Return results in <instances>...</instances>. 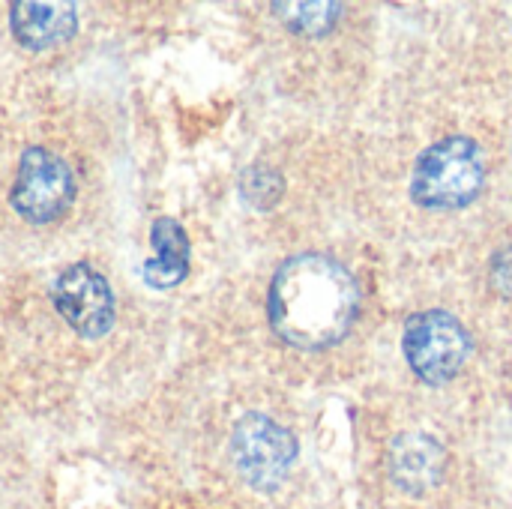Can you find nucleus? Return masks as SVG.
Returning a JSON list of instances; mask_svg holds the SVG:
<instances>
[{"label":"nucleus","instance_id":"6","mask_svg":"<svg viewBox=\"0 0 512 509\" xmlns=\"http://www.w3.org/2000/svg\"><path fill=\"white\" fill-rule=\"evenodd\" d=\"M51 303L81 339H102L117 318L111 285L90 264L66 267L51 285Z\"/></svg>","mask_w":512,"mask_h":509},{"label":"nucleus","instance_id":"4","mask_svg":"<svg viewBox=\"0 0 512 509\" xmlns=\"http://www.w3.org/2000/svg\"><path fill=\"white\" fill-rule=\"evenodd\" d=\"M468 330L447 312H423L405 327V357L420 381L447 384L468 363Z\"/></svg>","mask_w":512,"mask_h":509},{"label":"nucleus","instance_id":"2","mask_svg":"<svg viewBox=\"0 0 512 509\" xmlns=\"http://www.w3.org/2000/svg\"><path fill=\"white\" fill-rule=\"evenodd\" d=\"M486 180L483 150L465 138L453 135L432 144L414 168V198L429 210H459L471 204Z\"/></svg>","mask_w":512,"mask_h":509},{"label":"nucleus","instance_id":"3","mask_svg":"<svg viewBox=\"0 0 512 509\" xmlns=\"http://www.w3.org/2000/svg\"><path fill=\"white\" fill-rule=\"evenodd\" d=\"M75 198L72 168L45 147H30L21 153L9 201L21 219L30 225L57 222Z\"/></svg>","mask_w":512,"mask_h":509},{"label":"nucleus","instance_id":"5","mask_svg":"<svg viewBox=\"0 0 512 509\" xmlns=\"http://www.w3.org/2000/svg\"><path fill=\"white\" fill-rule=\"evenodd\" d=\"M231 456H234L240 477L249 486L276 489L288 477L297 459V441L288 429H282L270 417L249 414L234 426Z\"/></svg>","mask_w":512,"mask_h":509},{"label":"nucleus","instance_id":"7","mask_svg":"<svg viewBox=\"0 0 512 509\" xmlns=\"http://www.w3.org/2000/svg\"><path fill=\"white\" fill-rule=\"evenodd\" d=\"M390 480L408 495H426L441 483L444 450L435 438L423 432L399 435L390 447Z\"/></svg>","mask_w":512,"mask_h":509},{"label":"nucleus","instance_id":"10","mask_svg":"<svg viewBox=\"0 0 512 509\" xmlns=\"http://www.w3.org/2000/svg\"><path fill=\"white\" fill-rule=\"evenodd\" d=\"M276 12L291 30L306 33V36H321L339 21L342 6L339 3H276Z\"/></svg>","mask_w":512,"mask_h":509},{"label":"nucleus","instance_id":"8","mask_svg":"<svg viewBox=\"0 0 512 509\" xmlns=\"http://www.w3.org/2000/svg\"><path fill=\"white\" fill-rule=\"evenodd\" d=\"M9 27L24 48L42 51L75 36L78 9L75 3H12Z\"/></svg>","mask_w":512,"mask_h":509},{"label":"nucleus","instance_id":"11","mask_svg":"<svg viewBox=\"0 0 512 509\" xmlns=\"http://www.w3.org/2000/svg\"><path fill=\"white\" fill-rule=\"evenodd\" d=\"M240 189H243V198H246L252 207L270 210V207L279 201V195H282L285 186H282L279 171H273V168H267V165H255V168H249V171L243 174Z\"/></svg>","mask_w":512,"mask_h":509},{"label":"nucleus","instance_id":"9","mask_svg":"<svg viewBox=\"0 0 512 509\" xmlns=\"http://www.w3.org/2000/svg\"><path fill=\"white\" fill-rule=\"evenodd\" d=\"M153 258L141 264V276L150 288L165 291L186 279L189 273V237L183 225L171 216H159L150 228Z\"/></svg>","mask_w":512,"mask_h":509},{"label":"nucleus","instance_id":"1","mask_svg":"<svg viewBox=\"0 0 512 509\" xmlns=\"http://www.w3.org/2000/svg\"><path fill=\"white\" fill-rule=\"evenodd\" d=\"M357 282L330 255L306 252L279 267L270 288V324L294 348L321 351L345 339L357 315Z\"/></svg>","mask_w":512,"mask_h":509},{"label":"nucleus","instance_id":"12","mask_svg":"<svg viewBox=\"0 0 512 509\" xmlns=\"http://www.w3.org/2000/svg\"><path fill=\"white\" fill-rule=\"evenodd\" d=\"M492 285L507 303H512V246L498 252V258L492 261Z\"/></svg>","mask_w":512,"mask_h":509}]
</instances>
